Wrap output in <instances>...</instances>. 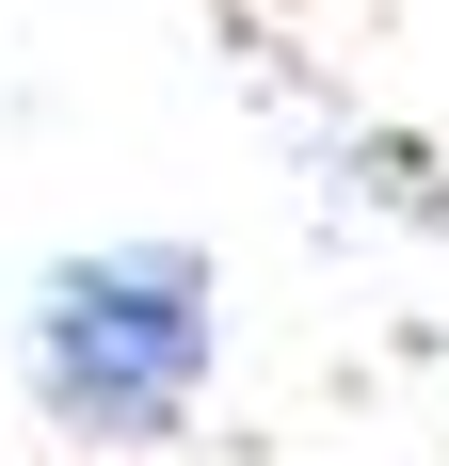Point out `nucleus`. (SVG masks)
Segmentation results:
<instances>
[{
	"label": "nucleus",
	"instance_id": "1",
	"mask_svg": "<svg viewBox=\"0 0 449 466\" xmlns=\"http://www.w3.org/2000/svg\"><path fill=\"white\" fill-rule=\"evenodd\" d=\"M193 386H209V258L193 241H113L33 289V402L65 434L145 451L193 419Z\"/></svg>",
	"mask_w": 449,
	"mask_h": 466
}]
</instances>
